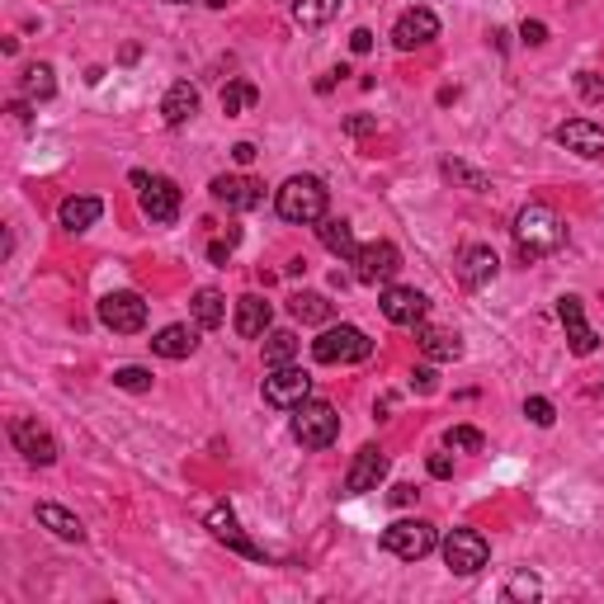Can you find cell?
Segmentation results:
<instances>
[{"mask_svg": "<svg viewBox=\"0 0 604 604\" xmlns=\"http://www.w3.org/2000/svg\"><path fill=\"white\" fill-rule=\"evenodd\" d=\"M444 180H453V185H463V189H472V194H487L491 189V180L482 175V170H472V166H463V161H444Z\"/></svg>", "mask_w": 604, "mask_h": 604, "instance_id": "obj_33", "label": "cell"}, {"mask_svg": "<svg viewBox=\"0 0 604 604\" xmlns=\"http://www.w3.org/2000/svg\"><path fill=\"white\" fill-rule=\"evenodd\" d=\"M133 185H137V203H142V213H147L156 227H170V222L180 218V185L166 180V175H147V170H133Z\"/></svg>", "mask_w": 604, "mask_h": 604, "instance_id": "obj_5", "label": "cell"}, {"mask_svg": "<svg viewBox=\"0 0 604 604\" xmlns=\"http://www.w3.org/2000/svg\"><path fill=\"white\" fill-rule=\"evenodd\" d=\"M553 137L567 151H576V156H604V128L600 123H590V118H567Z\"/></svg>", "mask_w": 604, "mask_h": 604, "instance_id": "obj_19", "label": "cell"}, {"mask_svg": "<svg viewBox=\"0 0 604 604\" xmlns=\"http://www.w3.org/2000/svg\"><path fill=\"white\" fill-rule=\"evenodd\" d=\"M100 218H104V203L95 199V194H81V199L62 203V227H67V232H90Z\"/></svg>", "mask_w": 604, "mask_h": 604, "instance_id": "obj_25", "label": "cell"}, {"mask_svg": "<svg viewBox=\"0 0 604 604\" xmlns=\"http://www.w3.org/2000/svg\"><path fill=\"white\" fill-rule=\"evenodd\" d=\"M416 496H420V491L411 487V482H402V487H392V505H411Z\"/></svg>", "mask_w": 604, "mask_h": 604, "instance_id": "obj_44", "label": "cell"}, {"mask_svg": "<svg viewBox=\"0 0 604 604\" xmlns=\"http://www.w3.org/2000/svg\"><path fill=\"white\" fill-rule=\"evenodd\" d=\"M194 114H199V90L189 81H175L166 90V100H161V118H166L170 128H180V123H189Z\"/></svg>", "mask_w": 604, "mask_h": 604, "instance_id": "obj_22", "label": "cell"}, {"mask_svg": "<svg viewBox=\"0 0 604 604\" xmlns=\"http://www.w3.org/2000/svg\"><path fill=\"white\" fill-rule=\"evenodd\" d=\"M114 387H123V392H151V369L123 364V369H114Z\"/></svg>", "mask_w": 604, "mask_h": 604, "instance_id": "obj_34", "label": "cell"}, {"mask_svg": "<svg viewBox=\"0 0 604 604\" xmlns=\"http://www.w3.org/2000/svg\"><path fill=\"white\" fill-rule=\"evenodd\" d=\"M269 331V302L246 293V298H236V336L241 340H260Z\"/></svg>", "mask_w": 604, "mask_h": 604, "instance_id": "obj_21", "label": "cell"}, {"mask_svg": "<svg viewBox=\"0 0 604 604\" xmlns=\"http://www.w3.org/2000/svg\"><path fill=\"white\" fill-rule=\"evenodd\" d=\"M411 387H416V392H435V369H416L411 373Z\"/></svg>", "mask_w": 604, "mask_h": 604, "instance_id": "obj_42", "label": "cell"}, {"mask_svg": "<svg viewBox=\"0 0 604 604\" xmlns=\"http://www.w3.org/2000/svg\"><path fill=\"white\" fill-rule=\"evenodd\" d=\"M557 317H562V326H567L571 354H581V359H586V354L600 350V336L586 326V307H581V298H571V293H567V298L557 302Z\"/></svg>", "mask_w": 604, "mask_h": 604, "instance_id": "obj_17", "label": "cell"}, {"mask_svg": "<svg viewBox=\"0 0 604 604\" xmlns=\"http://www.w3.org/2000/svg\"><path fill=\"white\" fill-rule=\"evenodd\" d=\"M354 274H359V284H392L397 279V269H402V251L392 246V241H373V246H359L354 255Z\"/></svg>", "mask_w": 604, "mask_h": 604, "instance_id": "obj_10", "label": "cell"}, {"mask_svg": "<svg viewBox=\"0 0 604 604\" xmlns=\"http://www.w3.org/2000/svg\"><path fill=\"white\" fill-rule=\"evenodd\" d=\"M515 246H520V260H543V255H553L567 246V227L557 218L548 203H529L520 208V218H515Z\"/></svg>", "mask_w": 604, "mask_h": 604, "instance_id": "obj_1", "label": "cell"}, {"mask_svg": "<svg viewBox=\"0 0 604 604\" xmlns=\"http://www.w3.org/2000/svg\"><path fill=\"white\" fill-rule=\"evenodd\" d=\"M387 477V453L378 444H364V449L354 453L350 472H345V491L350 496H364V491H378V482Z\"/></svg>", "mask_w": 604, "mask_h": 604, "instance_id": "obj_14", "label": "cell"}, {"mask_svg": "<svg viewBox=\"0 0 604 604\" xmlns=\"http://www.w3.org/2000/svg\"><path fill=\"white\" fill-rule=\"evenodd\" d=\"M100 321L118 336H137L147 326V302L137 293H104L100 298Z\"/></svg>", "mask_w": 604, "mask_h": 604, "instance_id": "obj_9", "label": "cell"}, {"mask_svg": "<svg viewBox=\"0 0 604 604\" xmlns=\"http://www.w3.org/2000/svg\"><path fill=\"white\" fill-rule=\"evenodd\" d=\"M416 340H420V354L435 359V364H453L463 354V340L453 336V331H439V326H420Z\"/></svg>", "mask_w": 604, "mask_h": 604, "instance_id": "obj_23", "label": "cell"}, {"mask_svg": "<svg viewBox=\"0 0 604 604\" xmlns=\"http://www.w3.org/2000/svg\"><path fill=\"white\" fill-rule=\"evenodd\" d=\"M170 5H189V0H170Z\"/></svg>", "mask_w": 604, "mask_h": 604, "instance_id": "obj_48", "label": "cell"}, {"mask_svg": "<svg viewBox=\"0 0 604 604\" xmlns=\"http://www.w3.org/2000/svg\"><path fill=\"white\" fill-rule=\"evenodd\" d=\"M439 38V19L425 10V5H416V10H406L397 24H392V43L402 52H416L425 48V43H435Z\"/></svg>", "mask_w": 604, "mask_h": 604, "instance_id": "obj_16", "label": "cell"}, {"mask_svg": "<svg viewBox=\"0 0 604 604\" xmlns=\"http://www.w3.org/2000/svg\"><path fill=\"white\" fill-rule=\"evenodd\" d=\"M350 48H354V52H369V48H373V34H369V29H354V34H350Z\"/></svg>", "mask_w": 604, "mask_h": 604, "instance_id": "obj_45", "label": "cell"}, {"mask_svg": "<svg viewBox=\"0 0 604 604\" xmlns=\"http://www.w3.org/2000/svg\"><path fill=\"white\" fill-rule=\"evenodd\" d=\"M298 359V336L293 331H269L265 336V364L279 369V364H293Z\"/></svg>", "mask_w": 604, "mask_h": 604, "instance_id": "obj_31", "label": "cell"}, {"mask_svg": "<svg viewBox=\"0 0 604 604\" xmlns=\"http://www.w3.org/2000/svg\"><path fill=\"white\" fill-rule=\"evenodd\" d=\"M293 439H298L302 449H331L340 439V416L331 402H307L293 406Z\"/></svg>", "mask_w": 604, "mask_h": 604, "instance_id": "obj_3", "label": "cell"}, {"mask_svg": "<svg viewBox=\"0 0 604 604\" xmlns=\"http://www.w3.org/2000/svg\"><path fill=\"white\" fill-rule=\"evenodd\" d=\"M24 95H29V100H38V104L57 95V76H52L48 62H34V67H24Z\"/></svg>", "mask_w": 604, "mask_h": 604, "instance_id": "obj_30", "label": "cell"}, {"mask_svg": "<svg viewBox=\"0 0 604 604\" xmlns=\"http://www.w3.org/2000/svg\"><path fill=\"white\" fill-rule=\"evenodd\" d=\"M439 553H444V562H449L453 576H477V571L487 567V538L477 534V529H449L444 534V543H439Z\"/></svg>", "mask_w": 604, "mask_h": 604, "instance_id": "obj_7", "label": "cell"}, {"mask_svg": "<svg viewBox=\"0 0 604 604\" xmlns=\"http://www.w3.org/2000/svg\"><path fill=\"white\" fill-rule=\"evenodd\" d=\"M581 95H586V100H604V81L595 71H581Z\"/></svg>", "mask_w": 604, "mask_h": 604, "instance_id": "obj_39", "label": "cell"}, {"mask_svg": "<svg viewBox=\"0 0 604 604\" xmlns=\"http://www.w3.org/2000/svg\"><path fill=\"white\" fill-rule=\"evenodd\" d=\"M425 307H430V298L420 288H402V284L383 288V317L392 326H420L425 321Z\"/></svg>", "mask_w": 604, "mask_h": 604, "instance_id": "obj_15", "label": "cell"}, {"mask_svg": "<svg viewBox=\"0 0 604 604\" xmlns=\"http://www.w3.org/2000/svg\"><path fill=\"white\" fill-rule=\"evenodd\" d=\"M265 402L274 406V411H293V406H302L307 397H312V378L302 369H293V364H279V369L265 378Z\"/></svg>", "mask_w": 604, "mask_h": 604, "instance_id": "obj_8", "label": "cell"}, {"mask_svg": "<svg viewBox=\"0 0 604 604\" xmlns=\"http://www.w3.org/2000/svg\"><path fill=\"white\" fill-rule=\"evenodd\" d=\"M232 246H236V232H227V241H213V246H208V260H213V265H227Z\"/></svg>", "mask_w": 604, "mask_h": 604, "instance_id": "obj_40", "label": "cell"}, {"mask_svg": "<svg viewBox=\"0 0 604 604\" xmlns=\"http://www.w3.org/2000/svg\"><path fill=\"white\" fill-rule=\"evenodd\" d=\"M496 269H501V260H496L491 246H468V251H458V284L463 288H487L491 279H496Z\"/></svg>", "mask_w": 604, "mask_h": 604, "instance_id": "obj_18", "label": "cell"}, {"mask_svg": "<svg viewBox=\"0 0 604 604\" xmlns=\"http://www.w3.org/2000/svg\"><path fill=\"white\" fill-rule=\"evenodd\" d=\"M430 477H453V458H449V453H430Z\"/></svg>", "mask_w": 604, "mask_h": 604, "instance_id": "obj_41", "label": "cell"}, {"mask_svg": "<svg viewBox=\"0 0 604 604\" xmlns=\"http://www.w3.org/2000/svg\"><path fill=\"white\" fill-rule=\"evenodd\" d=\"M232 156H236V166H251V161H255V147H251V142H236Z\"/></svg>", "mask_w": 604, "mask_h": 604, "instance_id": "obj_46", "label": "cell"}, {"mask_svg": "<svg viewBox=\"0 0 604 604\" xmlns=\"http://www.w3.org/2000/svg\"><path fill=\"white\" fill-rule=\"evenodd\" d=\"M520 38H524V43H534V48H538V43H548V24H538V19H524Z\"/></svg>", "mask_w": 604, "mask_h": 604, "instance_id": "obj_38", "label": "cell"}, {"mask_svg": "<svg viewBox=\"0 0 604 604\" xmlns=\"http://www.w3.org/2000/svg\"><path fill=\"white\" fill-rule=\"evenodd\" d=\"M524 416L534 420L538 430H548V425L557 420V411H553V402H548V397H529V402H524Z\"/></svg>", "mask_w": 604, "mask_h": 604, "instance_id": "obj_36", "label": "cell"}, {"mask_svg": "<svg viewBox=\"0 0 604 604\" xmlns=\"http://www.w3.org/2000/svg\"><path fill=\"white\" fill-rule=\"evenodd\" d=\"M336 10H340V0H293V19H298V24H307V29L326 24Z\"/></svg>", "mask_w": 604, "mask_h": 604, "instance_id": "obj_32", "label": "cell"}, {"mask_svg": "<svg viewBox=\"0 0 604 604\" xmlns=\"http://www.w3.org/2000/svg\"><path fill=\"white\" fill-rule=\"evenodd\" d=\"M274 208L284 222H298V227H312V222L326 218V185L317 175H293L284 180V189L274 194Z\"/></svg>", "mask_w": 604, "mask_h": 604, "instance_id": "obj_2", "label": "cell"}, {"mask_svg": "<svg viewBox=\"0 0 604 604\" xmlns=\"http://www.w3.org/2000/svg\"><path fill=\"white\" fill-rule=\"evenodd\" d=\"M373 128H378V118H364V114L345 123V133H350V137H364V133H373Z\"/></svg>", "mask_w": 604, "mask_h": 604, "instance_id": "obj_43", "label": "cell"}, {"mask_svg": "<svg viewBox=\"0 0 604 604\" xmlns=\"http://www.w3.org/2000/svg\"><path fill=\"white\" fill-rule=\"evenodd\" d=\"M194 321H199L203 331H218L222 321H227V298H222L218 288H199L194 293Z\"/></svg>", "mask_w": 604, "mask_h": 604, "instance_id": "obj_28", "label": "cell"}, {"mask_svg": "<svg viewBox=\"0 0 604 604\" xmlns=\"http://www.w3.org/2000/svg\"><path fill=\"white\" fill-rule=\"evenodd\" d=\"M10 439H15V449L24 453L29 463H38V468H52V463H57V439H52L38 420H29V416L10 420Z\"/></svg>", "mask_w": 604, "mask_h": 604, "instance_id": "obj_11", "label": "cell"}, {"mask_svg": "<svg viewBox=\"0 0 604 604\" xmlns=\"http://www.w3.org/2000/svg\"><path fill=\"white\" fill-rule=\"evenodd\" d=\"M538 595V581L534 576H515L510 586H505V600H534Z\"/></svg>", "mask_w": 604, "mask_h": 604, "instance_id": "obj_37", "label": "cell"}, {"mask_svg": "<svg viewBox=\"0 0 604 604\" xmlns=\"http://www.w3.org/2000/svg\"><path fill=\"white\" fill-rule=\"evenodd\" d=\"M369 354H373V340L359 326H326L312 340V359L317 364H364Z\"/></svg>", "mask_w": 604, "mask_h": 604, "instance_id": "obj_4", "label": "cell"}, {"mask_svg": "<svg viewBox=\"0 0 604 604\" xmlns=\"http://www.w3.org/2000/svg\"><path fill=\"white\" fill-rule=\"evenodd\" d=\"M317 236H321V246L331 255H340V260H354L359 255V241H354V227L345 218H321L317 222Z\"/></svg>", "mask_w": 604, "mask_h": 604, "instance_id": "obj_24", "label": "cell"}, {"mask_svg": "<svg viewBox=\"0 0 604 604\" xmlns=\"http://www.w3.org/2000/svg\"><path fill=\"white\" fill-rule=\"evenodd\" d=\"M203 524H208V529H213V538H218V543H227L232 553L251 557V562H265V548L246 538V529H241V524H236V515H232V505H213Z\"/></svg>", "mask_w": 604, "mask_h": 604, "instance_id": "obj_12", "label": "cell"}, {"mask_svg": "<svg viewBox=\"0 0 604 604\" xmlns=\"http://www.w3.org/2000/svg\"><path fill=\"white\" fill-rule=\"evenodd\" d=\"M255 100H260V90H255L251 81H227V85H222V114H227V118L255 109Z\"/></svg>", "mask_w": 604, "mask_h": 604, "instance_id": "obj_29", "label": "cell"}, {"mask_svg": "<svg viewBox=\"0 0 604 604\" xmlns=\"http://www.w3.org/2000/svg\"><path fill=\"white\" fill-rule=\"evenodd\" d=\"M444 444H449V449H468V453H477L482 444H487V439H482V430H472V425H453L449 435H444Z\"/></svg>", "mask_w": 604, "mask_h": 604, "instance_id": "obj_35", "label": "cell"}, {"mask_svg": "<svg viewBox=\"0 0 604 604\" xmlns=\"http://www.w3.org/2000/svg\"><path fill=\"white\" fill-rule=\"evenodd\" d=\"M213 199H218L222 208H232V213H251V208L265 203V185L251 180V175H218V180H213Z\"/></svg>", "mask_w": 604, "mask_h": 604, "instance_id": "obj_13", "label": "cell"}, {"mask_svg": "<svg viewBox=\"0 0 604 604\" xmlns=\"http://www.w3.org/2000/svg\"><path fill=\"white\" fill-rule=\"evenodd\" d=\"M383 548L392 557H402V562H420V557H430L439 548V534L435 524L425 520H397L383 529Z\"/></svg>", "mask_w": 604, "mask_h": 604, "instance_id": "obj_6", "label": "cell"}, {"mask_svg": "<svg viewBox=\"0 0 604 604\" xmlns=\"http://www.w3.org/2000/svg\"><path fill=\"white\" fill-rule=\"evenodd\" d=\"M288 312L298 321H307V326H321V321L336 317V302L326 298V293H293L288 298Z\"/></svg>", "mask_w": 604, "mask_h": 604, "instance_id": "obj_27", "label": "cell"}, {"mask_svg": "<svg viewBox=\"0 0 604 604\" xmlns=\"http://www.w3.org/2000/svg\"><path fill=\"white\" fill-rule=\"evenodd\" d=\"M151 350L161 354V359H189V354L199 350V331H194V326H185V321L161 326V331L151 336Z\"/></svg>", "mask_w": 604, "mask_h": 604, "instance_id": "obj_20", "label": "cell"}, {"mask_svg": "<svg viewBox=\"0 0 604 604\" xmlns=\"http://www.w3.org/2000/svg\"><path fill=\"white\" fill-rule=\"evenodd\" d=\"M38 524H43V529H52V534H57V538H67V543H85V529H81V520H76L71 510H62V505L43 501V505H38Z\"/></svg>", "mask_w": 604, "mask_h": 604, "instance_id": "obj_26", "label": "cell"}, {"mask_svg": "<svg viewBox=\"0 0 604 604\" xmlns=\"http://www.w3.org/2000/svg\"><path fill=\"white\" fill-rule=\"evenodd\" d=\"M10 114H15L19 123H29V118H34V114H29V104H24V100H15V104H10Z\"/></svg>", "mask_w": 604, "mask_h": 604, "instance_id": "obj_47", "label": "cell"}]
</instances>
